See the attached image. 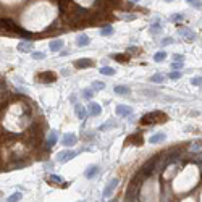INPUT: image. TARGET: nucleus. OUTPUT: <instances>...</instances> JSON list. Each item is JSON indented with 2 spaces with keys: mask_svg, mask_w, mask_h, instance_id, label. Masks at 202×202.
Segmentation results:
<instances>
[{
  "mask_svg": "<svg viewBox=\"0 0 202 202\" xmlns=\"http://www.w3.org/2000/svg\"><path fill=\"white\" fill-rule=\"evenodd\" d=\"M165 58H167V52H157L154 55V60L155 62H163Z\"/></svg>",
  "mask_w": 202,
  "mask_h": 202,
  "instance_id": "obj_27",
  "label": "nucleus"
},
{
  "mask_svg": "<svg viewBox=\"0 0 202 202\" xmlns=\"http://www.w3.org/2000/svg\"><path fill=\"white\" fill-rule=\"evenodd\" d=\"M167 120H168V117L163 112H152V113L144 115L139 123L141 125H158V123H163V121H167Z\"/></svg>",
  "mask_w": 202,
  "mask_h": 202,
  "instance_id": "obj_1",
  "label": "nucleus"
},
{
  "mask_svg": "<svg viewBox=\"0 0 202 202\" xmlns=\"http://www.w3.org/2000/svg\"><path fill=\"white\" fill-rule=\"evenodd\" d=\"M76 142H78V136L73 134V133H67L62 138V144H63L65 147H73Z\"/></svg>",
  "mask_w": 202,
  "mask_h": 202,
  "instance_id": "obj_4",
  "label": "nucleus"
},
{
  "mask_svg": "<svg viewBox=\"0 0 202 202\" xmlns=\"http://www.w3.org/2000/svg\"><path fill=\"white\" fill-rule=\"evenodd\" d=\"M49 179H50V183H54V184H62V186H67V184H65L63 181H65V179L62 178V176H58V175H50L49 176Z\"/></svg>",
  "mask_w": 202,
  "mask_h": 202,
  "instance_id": "obj_20",
  "label": "nucleus"
},
{
  "mask_svg": "<svg viewBox=\"0 0 202 202\" xmlns=\"http://www.w3.org/2000/svg\"><path fill=\"white\" fill-rule=\"evenodd\" d=\"M37 79L41 83H54V81H57V75L54 71H44V73L37 75Z\"/></svg>",
  "mask_w": 202,
  "mask_h": 202,
  "instance_id": "obj_5",
  "label": "nucleus"
},
{
  "mask_svg": "<svg viewBox=\"0 0 202 202\" xmlns=\"http://www.w3.org/2000/svg\"><path fill=\"white\" fill-rule=\"evenodd\" d=\"M171 68L175 70V71H181V68H183V62H173V63H171Z\"/></svg>",
  "mask_w": 202,
  "mask_h": 202,
  "instance_id": "obj_35",
  "label": "nucleus"
},
{
  "mask_svg": "<svg viewBox=\"0 0 202 202\" xmlns=\"http://www.w3.org/2000/svg\"><path fill=\"white\" fill-rule=\"evenodd\" d=\"M100 73L107 75V76H113V75H115V70L110 68V67H102V68H100Z\"/></svg>",
  "mask_w": 202,
  "mask_h": 202,
  "instance_id": "obj_24",
  "label": "nucleus"
},
{
  "mask_svg": "<svg viewBox=\"0 0 202 202\" xmlns=\"http://www.w3.org/2000/svg\"><path fill=\"white\" fill-rule=\"evenodd\" d=\"M117 186H118V179H117V178H113L112 181L104 187V194H102V196H104L105 199H107V197H110V196H112V192L115 191V187H117Z\"/></svg>",
  "mask_w": 202,
  "mask_h": 202,
  "instance_id": "obj_7",
  "label": "nucleus"
},
{
  "mask_svg": "<svg viewBox=\"0 0 202 202\" xmlns=\"http://www.w3.org/2000/svg\"><path fill=\"white\" fill-rule=\"evenodd\" d=\"M75 113H76V117H78L79 120H84L86 117H88V110H86V107L79 105V104L75 105Z\"/></svg>",
  "mask_w": 202,
  "mask_h": 202,
  "instance_id": "obj_14",
  "label": "nucleus"
},
{
  "mask_svg": "<svg viewBox=\"0 0 202 202\" xmlns=\"http://www.w3.org/2000/svg\"><path fill=\"white\" fill-rule=\"evenodd\" d=\"M178 34L181 36V37H184V41H189V42H192L194 39H196V32H194L192 29H189V28H179Z\"/></svg>",
  "mask_w": 202,
  "mask_h": 202,
  "instance_id": "obj_6",
  "label": "nucleus"
},
{
  "mask_svg": "<svg viewBox=\"0 0 202 202\" xmlns=\"http://www.w3.org/2000/svg\"><path fill=\"white\" fill-rule=\"evenodd\" d=\"M191 84H192V86H202V76H194V78H191Z\"/></svg>",
  "mask_w": 202,
  "mask_h": 202,
  "instance_id": "obj_31",
  "label": "nucleus"
},
{
  "mask_svg": "<svg viewBox=\"0 0 202 202\" xmlns=\"http://www.w3.org/2000/svg\"><path fill=\"white\" fill-rule=\"evenodd\" d=\"M112 202H118V200H117V199H113V200H112Z\"/></svg>",
  "mask_w": 202,
  "mask_h": 202,
  "instance_id": "obj_41",
  "label": "nucleus"
},
{
  "mask_svg": "<svg viewBox=\"0 0 202 202\" xmlns=\"http://www.w3.org/2000/svg\"><path fill=\"white\" fill-rule=\"evenodd\" d=\"M58 6L62 13H67L73 6V0H58Z\"/></svg>",
  "mask_w": 202,
  "mask_h": 202,
  "instance_id": "obj_15",
  "label": "nucleus"
},
{
  "mask_svg": "<svg viewBox=\"0 0 202 202\" xmlns=\"http://www.w3.org/2000/svg\"><path fill=\"white\" fill-rule=\"evenodd\" d=\"M92 96H94V91H92V89H84V91H83V97H84L86 100H91Z\"/></svg>",
  "mask_w": 202,
  "mask_h": 202,
  "instance_id": "obj_29",
  "label": "nucleus"
},
{
  "mask_svg": "<svg viewBox=\"0 0 202 202\" xmlns=\"http://www.w3.org/2000/svg\"><path fill=\"white\" fill-rule=\"evenodd\" d=\"M115 94H118V96H129V88L128 86H115Z\"/></svg>",
  "mask_w": 202,
  "mask_h": 202,
  "instance_id": "obj_19",
  "label": "nucleus"
},
{
  "mask_svg": "<svg viewBox=\"0 0 202 202\" xmlns=\"http://www.w3.org/2000/svg\"><path fill=\"white\" fill-rule=\"evenodd\" d=\"M165 139H167V134H165V133H157L154 136H150L149 142L150 144H158V142H163Z\"/></svg>",
  "mask_w": 202,
  "mask_h": 202,
  "instance_id": "obj_16",
  "label": "nucleus"
},
{
  "mask_svg": "<svg viewBox=\"0 0 202 202\" xmlns=\"http://www.w3.org/2000/svg\"><path fill=\"white\" fill-rule=\"evenodd\" d=\"M171 44H175V39H173V37H163V39L160 41V45H162V47L171 45Z\"/></svg>",
  "mask_w": 202,
  "mask_h": 202,
  "instance_id": "obj_28",
  "label": "nucleus"
},
{
  "mask_svg": "<svg viewBox=\"0 0 202 202\" xmlns=\"http://www.w3.org/2000/svg\"><path fill=\"white\" fill-rule=\"evenodd\" d=\"M115 32V29L112 26H107V28H102V29H100V36H112Z\"/></svg>",
  "mask_w": 202,
  "mask_h": 202,
  "instance_id": "obj_25",
  "label": "nucleus"
},
{
  "mask_svg": "<svg viewBox=\"0 0 202 202\" xmlns=\"http://www.w3.org/2000/svg\"><path fill=\"white\" fill-rule=\"evenodd\" d=\"M191 152H199V150H202V142H196V144H192V146L189 147Z\"/></svg>",
  "mask_w": 202,
  "mask_h": 202,
  "instance_id": "obj_33",
  "label": "nucleus"
},
{
  "mask_svg": "<svg viewBox=\"0 0 202 202\" xmlns=\"http://www.w3.org/2000/svg\"><path fill=\"white\" fill-rule=\"evenodd\" d=\"M89 44H91V37L88 34H79L78 36V39H76V45L78 47H86Z\"/></svg>",
  "mask_w": 202,
  "mask_h": 202,
  "instance_id": "obj_13",
  "label": "nucleus"
},
{
  "mask_svg": "<svg viewBox=\"0 0 202 202\" xmlns=\"http://www.w3.org/2000/svg\"><path fill=\"white\" fill-rule=\"evenodd\" d=\"M16 49L19 50V52H32L34 44H32V42H29V41H21Z\"/></svg>",
  "mask_w": 202,
  "mask_h": 202,
  "instance_id": "obj_11",
  "label": "nucleus"
},
{
  "mask_svg": "<svg viewBox=\"0 0 202 202\" xmlns=\"http://www.w3.org/2000/svg\"><path fill=\"white\" fill-rule=\"evenodd\" d=\"M165 2H171V0H165Z\"/></svg>",
  "mask_w": 202,
  "mask_h": 202,
  "instance_id": "obj_43",
  "label": "nucleus"
},
{
  "mask_svg": "<svg viewBox=\"0 0 202 202\" xmlns=\"http://www.w3.org/2000/svg\"><path fill=\"white\" fill-rule=\"evenodd\" d=\"M186 2L189 3L191 6H194L196 10H200V8H202V2H200V0H186Z\"/></svg>",
  "mask_w": 202,
  "mask_h": 202,
  "instance_id": "obj_26",
  "label": "nucleus"
},
{
  "mask_svg": "<svg viewBox=\"0 0 202 202\" xmlns=\"http://www.w3.org/2000/svg\"><path fill=\"white\" fill-rule=\"evenodd\" d=\"M32 58L34 60H44L45 58V54L44 52H32Z\"/></svg>",
  "mask_w": 202,
  "mask_h": 202,
  "instance_id": "obj_34",
  "label": "nucleus"
},
{
  "mask_svg": "<svg viewBox=\"0 0 202 202\" xmlns=\"http://www.w3.org/2000/svg\"><path fill=\"white\" fill-rule=\"evenodd\" d=\"M75 67H76L78 70H83V68H91V67H94V62H92L91 58H79V60H76V62H75Z\"/></svg>",
  "mask_w": 202,
  "mask_h": 202,
  "instance_id": "obj_8",
  "label": "nucleus"
},
{
  "mask_svg": "<svg viewBox=\"0 0 202 202\" xmlns=\"http://www.w3.org/2000/svg\"><path fill=\"white\" fill-rule=\"evenodd\" d=\"M78 155V152H75V150H63V152H58L55 157V160L58 163H67L70 160H73V158Z\"/></svg>",
  "mask_w": 202,
  "mask_h": 202,
  "instance_id": "obj_3",
  "label": "nucleus"
},
{
  "mask_svg": "<svg viewBox=\"0 0 202 202\" xmlns=\"http://www.w3.org/2000/svg\"><path fill=\"white\" fill-rule=\"evenodd\" d=\"M97 173H99V167H97V165H91L89 168H86L84 175H86V178H88V179H92L94 176L97 175Z\"/></svg>",
  "mask_w": 202,
  "mask_h": 202,
  "instance_id": "obj_18",
  "label": "nucleus"
},
{
  "mask_svg": "<svg viewBox=\"0 0 202 202\" xmlns=\"http://www.w3.org/2000/svg\"><path fill=\"white\" fill-rule=\"evenodd\" d=\"M81 202H83V200H81Z\"/></svg>",
  "mask_w": 202,
  "mask_h": 202,
  "instance_id": "obj_44",
  "label": "nucleus"
},
{
  "mask_svg": "<svg viewBox=\"0 0 202 202\" xmlns=\"http://www.w3.org/2000/svg\"><path fill=\"white\" fill-rule=\"evenodd\" d=\"M110 126H117V121H112V120H109V121H107V123H104V125L100 126L99 129H100V131H104V129L110 128Z\"/></svg>",
  "mask_w": 202,
  "mask_h": 202,
  "instance_id": "obj_30",
  "label": "nucleus"
},
{
  "mask_svg": "<svg viewBox=\"0 0 202 202\" xmlns=\"http://www.w3.org/2000/svg\"><path fill=\"white\" fill-rule=\"evenodd\" d=\"M88 113L92 115V117H99V115L102 113V107H100L99 104H96V102H91L88 105Z\"/></svg>",
  "mask_w": 202,
  "mask_h": 202,
  "instance_id": "obj_9",
  "label": "nucleus"
},
{
  "mask_svg": "<svg viewBox=\"0 0 202 202\" xmlns=\"http://www.w3.org/2000/svg\"><path fill=\"white\" fill-rule=\"evenodd\" d=\"M168 78L170 79H179V78H181V71H175V70H173L171 73L168 75Z\"/></svg>",
  "mask_w": 202,
  "mask_h": 202,
  "instance_id": "obj_36",
  "label": "nucleus"
},
{
  "mask_svg": "<svg viewBox=\"0 0 202 202\" xmlns=\"http://www.w3.org/2000/svg\"><path fill=\"white\" fill-rule=\"evenodd\" d=\"M160 31H162V26L158 24V23H155V24H152V26L149 28V32L154 34V36H155V34H160Z\"/></svg>",
  "mask_w": 202,
  "mask_h": 202,
  "instance_id": "obj_23",
  "label": "nucleus"
},
{
  "mask_svg": "<svg viewBox=\"0 0 202 202\" xmlns=\"http://www.w3.org/2000/svg\"><path fill=\"white\" fill-rule=\"evenodd\" d=\"M57 139H58V134H57V131H50V134L47 136L45 147H47V149H52L55 144H57Z\"/></svg>",
  "mask_w": 202,
  "mask_h": 202,
  "instance_id": "obj_12",
  "label": "nucleus"
},
{
  "mask_svg": "<svg viewBox=\"0 0 202 202\" xmlns=\"http://www.w3.org/2000/svg\"><path fill=\"white\" fill-rule=\"evenodd\" d=\"M0 28H3V29L10 31V32L23 34L24 37H29V36H31V32H28V31H24V29H23V28L16 26V24L13 23V21H11L10 18H0Z\"/></svg>",
  "mask_w": 202,
  "mask_h": 202,
  "instance_id": "obj_2",
  "label": "nucleus"
},
{
  "mask_svg": "<svg viewBox=\"0 0 202 202\" xmlns=\"http://www.w3.org/2000/svg\"><path fill=\"white\" fill-rule=\"evenodd\" d=\"M115 60H118V62H126L128 57H126V55H115Z\"/></svg>",
  "mask_w": 202,
  "mask_h": 202,
  "instance_id": "obj_39",
  "label": "nucleus"
},
{
  "mask_svg": "<svg viewBox=\"0 0 202 202\" xmlns=\"http://www.w3.org/2000/svg\"><path fill=\"white\" fill-rule=\"evenodd\" d=\"M117 115H120V117H131L133 109L128 107V105H118L117 107Z\"/></svg>",
  "mask_w": 202,
  "mask_h": 202,
  "instance_id": "obj_10",
  "label": "nucleus"
},
{
  "mask_svg": "<svg viewBox=\"0 0 202 202\" xmlns=\"http://www.w3.org/2000/svg\"><path fill=\"white\" fill-rule=\"evenodd\" d=\"M133 2H139V0H133Z\"/></svg>",
  "mask_w": 202,
  "mask_h": 202,
  "instance_id": "obj_42",
  "label": "nucleus"
},
{
  "mask_svg": "<svg viewBox=\"0 0 202 202\" xmlns=\"http://www.w3.org/2000/svg\"><path fill=\"white\" fill-rule=\"evenodd\" d=\"M183 18H184V15H181V13H176V15H171V16H170L171 21H181Z\"/></svg>",
  "mask_w": 202,
  "mask_h": 202,
  "instance_id": "obj_37",
  "label": "nucleus"
},
{
  "mask_svg": "<svg viewBox=\"0 0 202 202\" xmlns=\"http://www.w3.org/2000/svg\"><path fill=\"white\" fill-rule=\"evenodd\" d=\"M121 18L126 19V21H133V19L136 18V15H121Z\"/></svg>",
  "mask_w": 202,
  "mask_h": 202,
  "instance_id": "obj_40",
  "label": "nucleus"
},
{
  "mask_svg": "<svg viewBox=\"0 0 202 202\" xmlns=\"http://www.w3.org/2000/svg\"><path fill=\"white\" fill-rule=\"evenodd\" d=\"M19 199H21V192H15V194H11V196L8 197L6 202H18Z\"/></svg>",
  "mask_w": 202,
  "mask_h": 202,
  "instance_id": "obj_32",
  "label": "nucleus"
},
{
  "mask_svg": "<svg viewBox=\"0 0 202 202\" xmlns=\"http://www.w3.org/2000/svg\"><path fill=\"white\" fill-rule=\"evenodd\" d=\"M150 81H152V83H157V84H160V83L165 81V75H162V73H155L154 76H150Z\"/></svg>",
  "mask_w": 202,
  "mask_h": 202,
  "instance_id": "obj_21",
  "label": "nucleus"
},
{
  "mask_svg": "<svg viewBox=\"0 0 202 202\" xmlns=\"http://www.w3.org/2000/svg\"><path fill=\"white\" fill-rule=\"evenodd\" d=\"M91 89H92V91H102V89H105V83H102V81H94L92 86H91Z\"/></svg>",
  "mask_w": 202,
  "mask_h": 202,
  "instance_id": "obj_22",
  "label": "nucleus"
},
{
  "mask_svg": "<svg viewBox=\"0 0 202 202\" xmlns=\"http://www.w3.org/2000/svg\"><path fill=\"white\" fill-rule=\"evenodd\" d=\"M183 60H184V57L181 54H175V55H173V62H183Z\"/></svg>",
  "mask_w": 202,
  "mask_h": 202,
  "instance_id": "obj_38",
  "label": "nucleus"
},
{
  "mask_svg": "<svg viewBox=\"0 0 202 202\" xmlns=\"http://www.w3.org/2000/svg\"><path fill=\"white\" fill-rule=\"evenodd\" d=\"M63 44H65V42H63L62 39H55V41H52V42L49 44V49L52 50V52H58V50L63 47Z\"/></svg>",
  "mask_w": 202,
  "mask_h": 202,
  "instance_id": "obj_17",
  "label": "nucleus"
}]
</instances>
